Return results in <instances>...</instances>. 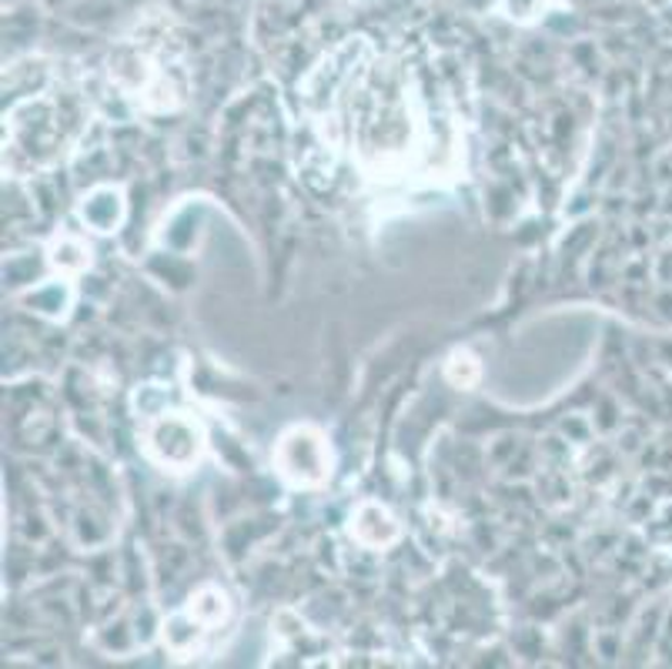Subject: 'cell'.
<instances>
[{
  "label": "cell",
  "instance_id": "cell-3",
  "mask_svg": "<svg viewBox=\"0 0 672 669\" xmlns=\"http://www.w3.org/2000/svg\"><path fill=\"white\" fill-rule=\"evenodd\" d=\"M351 535L362 546H372V549H385L398 540V522L391 519L388 509L375 506V503H365L362 509L354 512L351 519Z\"/></svg>",
  "mask_w": 672,
  "mask_h": 669
},
{
  "label": "cell",
  "instance_id": "cell-2",
  "mask_svg": "<svg viewBox=\"0 0 672 669\" xmlns=\"http://www.w3.org/2000/svg\"><path fill=\"white\" fill-rule=\"evenodd\" d=\"M148 449L161 466L188 469L201 456V429L185 416L158 419L148 429Z\"/></svg>",
  "mask_w": 672,
  "mask_h": 669
},
{
  "label": "cell",
  "instance_id": "cell-4",
  "mask_svg": "<svg viewBox=\"0 0 672 669\" xmlns=\"http://www.w3.org/2000/svg\"><path fill=\"white\" fill-rule=\"evenodd\" d=\"M448 379L462 382V385H472V382L478 379V366H475V359H472L469 351L452 355V362H448Z\"/></svg>",
  "mask_w": 672,
  "mask_h": 669
},
{
  "label": "cell",
  "instance_id": "cell-1",
  "mask_svg": "<svg viewBox=\"0 0 672 669\" xmlns=\"http://www.w3.org/2000/svg\"><path fill=\"white\" fill-rule=\"evenodd\" d=\"M328 445L315 429H291L278 445V469L295 485H322L328 479Z\"/></svg>",
  "mask_w": 672,
  "mask_h": 669
}]
</instances>
